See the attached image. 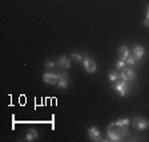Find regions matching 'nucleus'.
I'll list each match as a JSON object with an SVG mask.
<instances>
[{
	"instance_id": "obj_9",
	"label": "nucleus",
	"mask_w": 149,
	"mask_h": 142,
	"mask_svg": "<svg viewBox=\"0 0 149 142\" xmlns=\"http://www.w3.org/2000/svg\"><path fill=\"white\" fill-rule=\"evenodd\" d=\"M57 87H59L60 89H67V88H68V76H67V74H63V73L60 74Z\"/></svg>"
},
{
	"instance_id": "obj_4",
	"label": "nucleus",
	"mask_w": 149,
	"mask_h": 142,
	"mask_svg": "<svg viewBox=\"0 0 149 142\" xmlns=\"http://www.w3.org/2000/svg\"><path fill=\"white\" fill-rule=\"evenodd\" d=\"M120 77H121V80L127 81V82H130V81H133L134 78H136V72L130 68H124L123 72L120 73Z\"/></svg>"
},
{
	"instance_id": "obj_7",
	"label": "nucleus",
	"mask_w": 149,
	"mask_h": 142,
	"mask_svg": "<svg viewBox=\"0 0 149 142\" xmlns=\"http://www.w3.org/2000/svg\"><path fill=\"white\" fill-rule=\"evenodd\" d=\"M132 53H133V56L136 57L137 61H141L144 59V56H145V49L141 45H136L133 48V51H132Z\"/></svg>"
},
{
	"instance_id": "obj_19",
	"label": "nucleus",
	"mask_w": 149,
	"mask_h": 142,
	"mask_svg": "<svg viewBox=\"0 0 149 142\" xmlns=\"http://www.w3.org/2000/svg\"><path fill=\"white\" fill-rule=\"evenodd\" d=\"M145 19H146V20H149V11H146V17Z\"/></svg>"
},
{
	"instance_id": "obj_20",
	"label": "nucleus",
	"mask_w": 149,
	"mask_h": 142,
	"mask_svg": "<svg viewBox=\"0 0 149 142\" xmlns=\"http://www.w3.org/2000/svg\"><path fill=\"white\" fill-rule=\"evenodd\" d=\"M146 11H149V4H148V7H146Z\"/></svg>"
},
{
	"instance_id": "obj_15",
	"label": "nucleus",
	"mask_w": 149,
	"mask_h": 142,
	"mask_svg": "<svg viewBox=\"0 0 149 142\" xmlns=\"http://www.w3.org/2000/svg\"><path fill=\"white\" fill-rule=\"evenodd\" d=\"M125 65H127V62L124 61V60H118L117 62H116V69H117V71H120V69H124L125 68Z\"/></svg>"
},
{
	"instance_id": "obj_17",
	"label": "nucleus",
	"mask_w": 149,
	"mask_h": 142,
	"mask_svg": "<svg viewBox=\"0 0 149 142\" xmlns=\"http://www.w3.org/2000/svg\"><path fill=\"white\" fill-rule=\"evenodd\" d=\"M44 65H45V68H49V69H52V68H55V66H56V65H57V64H55V62H53V61H47Z\"/></svg>"
},
{
	"instance_id": "obj_5",
	"label": "nucleus",
	"mask_w": 149,
	"mask_h": 142,
	"mask_svg": "<svg viewBox=\"0 0 149 142\" xmlns=\"http://www.w3.org/2000/svg\"><path fill=\"white\" fill-rule=\"evenodd\" d=\"M132 125L136 127L137 130H145L149 126V121H146L143 117H134L132 121Z\"/></svg>"
},
{
	"instance_id": "obj_11",
	"label": "nucleus",
	"mask_w": 149,
	"mask_h": 142,
	"mask_svg": "<svg viewBox=\"0 0 149 142\" xmlns=\"http://www.w3.org/2000/svg\"><path fill=\"white\" fill-rule=\"evenodd\" d=\"M118 53H120V59L121 60H127L128 57H129V49H128V46H125V45H123V46H120V49H118Z\"/></svg>"
},
{
	"instance_id": "obj_8",
	"label": "nucleus",
	"mask_w": 149,
	"mask_h": 142,
	"mask_svg": "<svg viewBox=\"0 0 149 142\" xmlns=\"http://www.w3.org/2000/svg\"><path fill=\"white\" fill-rule=\"evenodd\" d=\"M57 66H60V68H63V69H67V68H69L71 66V59L69 57H67V56H61L59 60H57Z\"/></svg>"
},
{
	"instance_id": "obj_1",
	"label": "nucleus",
	"mask_w": 149,
	"mask_h": 142,
	"mask_svg": "<svg viewBox=\"0 0 149 142\" xmlns=\"http://www.w3.org/2000/svg\"><path fill=\"white\" fill-rule=\"evenodd\" d=\"M113 89H115L121 97H125V96H127V93L129 92V85H128L127 81H124V80H121V78H120L118 81H116V82H115Z\"/></svg>"
},
{
	"instance_id": "obj_12",
	"label": "nucleus",
	"mask_w": 149,
	"mask_h": 142,
	"mask_svg": "<svg viewBox=\"0 0 149 142\" xmlns=\"http://www.w3.org/2000/svg\"><path fill=\"white\" fill-rule=\"evenodd\" d=\"M112 124L116 125V126L127 127L128 125L130 124V120H129V118H121V120H117V121H115V122H112Z\"/></svg>"
},
{
	"instance_id": "obj_6",
	"label": "nucleus",
	"mask_w": 149,
	"mask_h": 142,
	"mask_svg": "<svg viewBox=\"0 0 149 142\" xmlns=\"http://www.w3.org/2000/svg\"><path fill=\"white\" fill-rule=\"evenodd\" d=\"M88 137H89L91 141H100V139H101L99 129L95 126H91L89 129H88Z\"/></svg>"
},
{
	"instance_id": "obj_16",
	"label": "nucleus",
	"mask_w": 149,
	"mask_h": 142,
	"mask_svg": "<svg viewBox=\"0 0 149 142\" xmlns=\"http://www.w3.org/2000/svg\"><path fill=\"white\" fill-rule=\"evenodd\" d=\"M72 57H73L76 61H83L84 60V57L80 55V53H77V52H74V53H72Z\"/></svg>"
},
{
	"instance_id": "obj_14",
	"label": "nucleus",
	"mask_w": 149,
	"mask_h": 142,
	"mask_svg": "<svg viewBox=\"0 0 149 142\" xmlns=\"http://www.w3.org/2000/svg\"><path fill=\"white\" fill-rule=\"evenodd\" d=\"M125 62H127L129 66H134L136 65V62H137V60H136V57L133 56V53H130L129 55V57H128L127 60H125Z\"/></svg>"
},
{
	"instance_id": "obj_2",
	"label": "nucleus",
	"mask_w": 149,
	"mask_h": 142,
	"mask_svg": "<svg viewBox=\"0 0 149 142\" xmlns=\"http://www.w3.org/2000/svg\"><path fill=\"white\" fill-rule=\"evenodd\" d=\"M60 78V74L52 73V72H47V73L43 74V81L45 84H49V85H57Z\"/></svg>"
},
{
	"instance_id": "obj_3",
	"label": "nucleus",
	"mask_w": 149,
	"mask_h": 142,
	"mask_svg": "<svg viewBox=\"0 0 149 142\" xmlns=\"http://www.w3.org/2000/svg\"><path fill=\"white\" fill-rule=\"evenodd\" d=\"M83 66H84V69H85L88 73H95L96 69H97V65H96V62H95V60L91 59V57H84Z\"/></svg>"
},
{
	"instance_id": "obj_18",
	"label": "nucleus",
	"mask_w": 149,
	"mask_h": 142,
	"mask_svg": "<svg viewBox=\"0 0 149 142\" xmlns=\"http://www.w3.org/2000/svg\"><path fill=\"white\" fill-rule=\"evenodd\" d=\"M144 25H145V27H149V20H144Z\"/></svg>"
},
{
	"instance_id": "obj_10",
	"label": "nucleus",
	"mask_w": 149,
	"mask_h": 142,
	"mask_svg": "<svg viewBox=\"0 0 149 142\" xmlns=\"http://www.w3.org/2000/svg\"><path fill=\"white\" fill-rule=\"evenodd\" d=\"M37 137H39V133H37V130L29 129V130L27 132V134H25V141L32 142V141H35V139H37Z\"/></svg>"
},
{
	"instance_id": "obj_13",
	"label": "nucleus",
	"mask_w": 149,
	"mask_h": 142,
	"mask_svg": "<svg viewBox=\"0 0 149 142\" xmlns=\"http://www.w3.org/2000/svg\"><path fill=\"white\" fill-rule=\"evenodd\" d=\"M108 78L112 81V82H116V81H118L121 77H120V73H118V71H112V72H109Z\"/></svg>"
}]
</instances>
